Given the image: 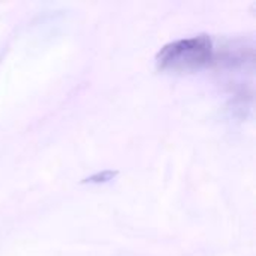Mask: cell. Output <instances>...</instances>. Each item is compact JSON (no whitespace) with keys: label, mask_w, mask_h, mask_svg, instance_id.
Instances as JSON below:
<instances>
[{"label":"cell","mask_w":256,"mask_h":256,"mask_svg":"<svg viewBox=\"0 0 256 256\" xmlns=\"http://www.w3.org/2000/svg\"><path fill=\"white\" fill-rule=\"evenodd\" d=\"M213 40L207 34H198L166 44L156 56V64L164 72H195L213 60Z\"/></svg>","instance_id":"1"}]
</instances>
